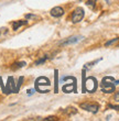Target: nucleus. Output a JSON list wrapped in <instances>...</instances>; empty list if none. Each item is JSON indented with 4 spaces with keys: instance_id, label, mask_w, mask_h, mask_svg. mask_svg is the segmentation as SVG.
Here are the masks:
<instances>
[{
    "instance_id": "obj_1",
    "label": "nucleus",
    "mask_w": 119,
    "mask_h": 121,
    "mask_svg": "<svg viewBox=\"0 0 119 121\" xmlns=\"http://www.w3.org/2000/svg\"><path fill=\"white\" fill-rule=\"evenodd\" d=\"M115 86H116V80L113 77L107 76L104 77L103 82H101V90L106 94H110V92L115 91Z\"/></svg>"
},
{
    "instance_id": "obj_2",
    "label": "nucleus",
    "mask_w": 119,
    "mask_h": 121,
    "mask_svg": "<svg viewBox=\"0 0 119 121\" xmlns=\"http://www.w3.org/2000/svg\"><path fill=\"white\" fill-rule=\"evenodd\" d=\"M97 89V80L94 77H88L87 80L85 82L84 79V85H83V90L85 92V90L88 92H94Z\"/></svg>"
},
{
    "instance_id": "obj_3",
    "label": "nucleus",
    "mask_w": 119,
    "mask_h": 121,
    "mask_svg": "<svg viewBox=\"0 0 119 121\" xmlns=\"http://www.w3.org/2000/svg\"><path fill=\"white\" fill-rule=\"evenodd\" d=\"M84 18V10L83 8H80V7H78V8H76V9L73 11V13H72V22L73 23H78L80 22L82 20H83Z\"/></svg>"
},
{
    "instance_id": "obj_4",
    "label": "nucleus",
    "mask_w": 119,
    "mask_h": 121,
    "mask_svg": "<svg viewBox=\"0 0 119 121\" xmlns=\"http://www.w3.org/2000/svg\"><path fill=\"white\" fill-rule=\"evenodd\" d=\"M43 86H45V87L50 86V80L46 77H39L35 80V89L40 92H43V90H42V87Z\"/></svg>"
},
{
    "instance_id": "obj_5",
    "label": "nucleus",
    "mask_w": 119,
    "mask_h": 121,
    "mask_svg": "<svg viewBox=\"0 0 119 121\" xmlns=\"http://www.w3.org/2000/svg\"><path fill=\"white\" fill-rule=\"evenodd\" d=\"M80 108L85 109V110L92 112V113H97L98 109H99V106L97 105V104H89V102H85V104H80Z\"/></svg>"
},
{
    "instance_id": "obj_6",
    "label": "nucleus",
    "mask_w": 119,
    "mask_h": 121,
    "mask_svg": "<svg viewBox=\"0 0 119 121\" xmlns=\"http://www.w3.org/2000/svg\"><path fill=\"white\" fill-rule=\"evenodd\" d=\"M52 17H54V18H61L63 14H64V9L62 8V7H54L53 9L50 11Z\"/></svg>"
},
{
    "instance_id": "obj_7",
    "label": "nucleus",
    "mask_w": 119,
    "mask_h": 121,
    "mask_svg": "<svg viewBox=\"0 0 119 121\" xmlns=\"http://www.w3.org/2000/svg\"><path fill=\"white\" fill-rule=\"evenodd\" d=\"M83 36H71V38L66 39L65 41L60 42L61 45H70V44H74V43H77L79 40H82Z\"/></svg>"
},
{
    "instance_id": "obj_8",
    "label": "nucleus",
    "mask_w": 119,
    "mask_h": 121,
    "mask_svg": "<svg viewBox=\"0 0 119 121\" xmlns=\"http://www.w3.org/2000/svg\"><path fill=\"white\" fill-rule=\"evenodd\" d=\"M26 24H28V21H26V20H20V21H14V22H12V29L14 30V31H17V30L19 29L20 26H26Z\"/></svg>"
},
{
    "instance_id": "obj_9",
    "label": "nucleus",
    "mask_w": 119,
    "mask_h": 121,
    "mask_svg": "<svg viewBox=\"0 0 119 121\" xmlns=\"http://www.w3.org/2000/svg\"><path fill=\"white\" fill-rule=\"evenodd\" d=\"M23 66H26V62H17V63H14L12 66H11V68H12L13 70H16V69L21 68V67H23Z\"/></svg>"
},
{
    "instance_id": "obj_10",
    "label": "nucleus",
    "mask_w": 119,
    "mask_h": 121,
    "mask_svg": "<svg viewBox=\"0 0 119 121\" xmlns=\"http://www.w3.org/2000/svg\"><path fill=\"white\" fill-rule=\"evenodd\" d=\"M100 60H101V58H99V60H94V62H90V63H87L86 65L84 66V69H88V68H90V67H93L94 65H95L96 63H98Z\"/></svg>"
},
{
    "instance_id": "obj_11",
    "label": "nucleus",
    "mask_w": 119,
    "mask_h": 121,
    "mask_svg": "<svg viewBox=\"0 0 119 121\" xmlns=\"http://www.w3.org/2000/svg\"><path fill=\"white\" fill-rule=\"evenodd\" d=\"M7 33H8V29L7 28H1L0 29V38H3Z\"/></svg>"
},
{
    "instance_id": "obj_12",
    "label": "nucleus",
    "mask_w": 119,
    "mask_h": 121,
    "mask_svg": "<svg viewBox=\"0 0 119 121\" xmlns=\"http://www.w3.org/2000/svg\"><path fill=\"white\" fill-rule=\"evenodd\" d=\"M48 56H44V57H42V58H40V60H36V62H35V65H40V64H43V63H44V62H45V60H48Z\"/></svg>"
},
{
    "instance_id": "obj_13",
    "label": "nucleus",
    "mask_w": 119,
    "mask_h": 121,
    "mask_svg": "<svg viewBox=\"0 0 119 121\" xmlns=\"http://www.w3.org/2000/svg\"><path fill=\"white\" fill-rule=\"evenodd\" d=\"M119 41V38H116V39H114V40H111V41H108L105 44V46H109V45H111V44H114V43H116V42H118Z\"/></svg>"
},
{
    "instance_id": "obj_14",
    "label": "nucleus",
    "mask_w": 119,
    "mask_h": 121,
    "mask_svg": "<svg viewBox=\"0 0 119 121\" xmlns=\"http://www.w3.org/2000/svg\"><path fill=\"white\" fill-rule=\"evenodd\" d=\"M96 1H97V0H87L86 4H87V6H89V7H93V6H95Z\"/></svg>"
},
{
    "instance_id": "obj_15",
    "label": "nucleus",
    "mask_w": 119,
    "mask_h": 121,
    "mask_svg": "<svg viewBox=\"0 0 119 121\" xmlns=\"http://www.w3.org/2000/svg\"><path fill=\"white\" fill-rule=\"evenodd\" d=\"M55 82H57V70H55ZM55 92H57V83L55 84Z\"/></svg>"
},
{
    "instance_id": "obj_16",
    "label": "nucleus",
    "mask_w": 119,
    "mask_h": 121,
    "mask_svg": "<svg viewBox=\"0 0 119 121\" xmlns=\"http://www.w3.org/2000/svg\"><path fill=\"white\" fill-rule=\"evenodd\" d=\"M26 19H38V17L34 16V14H26Z\"/></svg>"
},
{
    "instance_id": "obj_17",
    "label": "nucleus",
    "mask_w": 119,
    "mask_h": 121,
    "mask_svg": "<svg viewBox=\"0 0 119 121\" xmlns=\"http://www.w3.org/2000/svg\"><path fill=\"white\" fill-rule=\"evenodd\" d=\"M114 100H115V101H116V102H119V91L115 94V97H114Z\"/></svg>"
},
{
    "instance_id": "obj_18",
    "label": "nucleus",
    "mask_w": 119,
    "mask_h": 121,
    "mask_svg": "<svg viewBox=\"0 0 119 121\" xmlns=\"http://www.w3.org/2000/svg\"><path fill=\"white\" fill-rule=\"evenodd\" d=\"M109 108H113V109H115V110H118L119 111V106H114V105H109L108 106Z\"/></svg>"
},
{
    "instance_id": "obj_19",
    "label": "nucleus",
    "mask_w": 119,
    "mask_h": 121,
    "mask_svg": "<svg viewBox=\"0 0 119 121\" xmlns=\"http://www.w3.org/2000/svg\"><path fill=\"white\" fill-rule=\"evenodd\" d=\"M32 94H34V89H29L28 90V95H32Z\"/></svg>"
}]
</instances>
